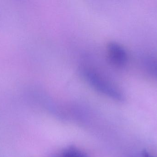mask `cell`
<instances>
[{
	"label": "cell",
	"instance_id": "cell-1",
	"mask_svg": "<svg viewBox=\"0 0 157 157\" xmlns=\"http://www.w3.org/2000/svg\"><path fill=\"white\" fill-rule=\"evenodd\" d=\"M82 73L86 80L97 91L116 100L122 101L124 99V95L119 88L98 73L89 69H85Z\"/></svg>",
	"mask_w": 157,
	"mask_h": 157
},
{
	"label": "cell",
	"instance_id": "cell-2",
	"mask_svg": "<svg viewBox=\"0 0 157 157\" xmlns=\"http://www.w3.org/2000/svg\"><path fill=\"white\" fill-rule=\"evenodd\" d=\"M108 53L112 62L119 67H123L128 61V55L124 48L116 43H111L108 47Z\"/></svg>",
	"mask_w": 157,
	"mask_h": 157
},
{
	"label": "cell",
	"instance_id": "cell-3",
	"mask_svg": "<svg viewBox=\"0 0 157 157\" xmlns=\"http://www.w3.org/2000/svg\"><path fill=\"white\" fill-rule=\"evenodd\" d=\"M59 157H88L85 153L77 148L71 147L63 151Z\"/></svg>",
	"mask_w": 157,
	"mask_h": 157
},
{
	"label": "cell",
	"instance_id": "cell-4",
	"mask_svg": "<svg viewBox=\"0 0 157 157\" xmlns=\"http://www.w3.org/2000/svg\"><path fill=\"white\" fill-rule=\"evenodd\" d=\"M147 66L148 68V71L152 74H155L157 77V61H147Z\"/></svg>",
	"mask_w": 157,
	"mask_h": 157
},
{
	"label": "cell",
	"instance_id": "cell-5",
	"mask_svg": "<svg viewBox=\"0 0 157 157\" xmlns=\"http://www.w3.org/2000/svg\"><path fill=\"white\" fill-rule=\"evenodd\" d=\"M143 157H152L150 156L149 155V154H148L146 150H144L143 152Z\"/></svg>",
	"mask_w": 157,
	"mask_h": 157
}]
</instances>
